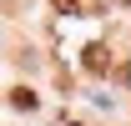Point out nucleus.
I'll use <instances>...</instances> for the list:
<instances>
[{
    "mask_svg": "<svg viewBox=\"0 0 131 126\" xmlns=\"http://www.w3.org/2000/svg\"><path fill=\"white\" fill-rule=\"evenodd\" d=\"M81 61H86V71L106 76V71H111V50H106V46H86V56H81Z\"/></svg>",
    "mask_w": 131,
    "mask_h": 126,
    "instance_id": "nucleus-1",
    "label": "nucleus"
},
{
    "mask_svg": "<svg viewBox=\"0 0 131 126\" xmlns=\"http://www.w3.org/2000/svg\"><path fill=\"white\" fill-rule=\"evenodd\" d=\"M10 101H15L20 111H35V91H30V86H15V91H10Z\"/></svg>",
    "mask_w": 131,
    "mask_h": 126,
    "instance_id": "nucleus-2",
    "label": "nucleus"
},
{
    "mask_svg": "<svg viewBox=\"0 0 131 126\" xmlns=\"http://www.w3.org/2000/svg\"><path fill=\"white\" fill-rule=\"evenodd\" d=\"M56 10H61V15H76V10H81V0H56Z\"/></svg>",
    "mask_w": 131,
    "mask_h": 126,
    "instance_id": "nucleus-3",
    "label": "nucleus"
},
{
    "mask_svg": "<svg viewBox=\"0 0 131 126\" xmlns=\"http://www.w3.org/2000/svg\"><path fill=\"white\" fill-rule=\"evenodd\" d=\"M71 126H81V121H71Z\"/></svg>",
    "mask_w": 131,
    "mask_h": 126,
    "instance_id": "nucleus-4",
    "label": "nucleus"
}]
</instances>
